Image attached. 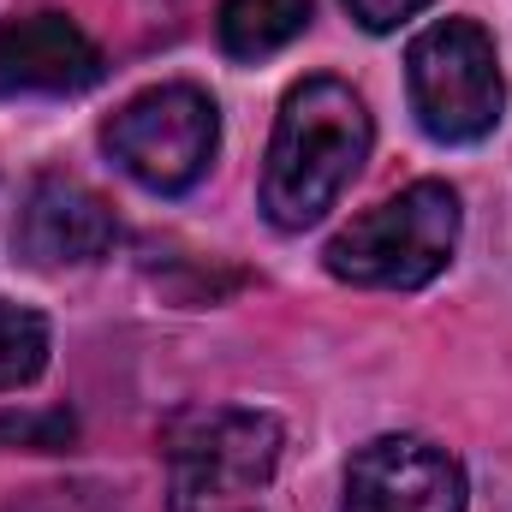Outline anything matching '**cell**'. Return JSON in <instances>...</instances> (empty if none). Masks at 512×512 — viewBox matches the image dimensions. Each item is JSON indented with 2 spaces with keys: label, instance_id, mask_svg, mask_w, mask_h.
Instances as JSON below:
<instances>
[{
  "label": "cell",
  "instance_id": "277c9868",
  "mask_svg": "<svg viewBox=\"0 0 512 512\" xmlns=\"http://www.w3.org/2000/svg\"><path fill=\"white\" fill-rule=\"evenodd\" d=\"M405 96L417 126L435 143H477L507 114V78L501 54L483 24L441 18L429 24L405 54Z\"/></svg>",
  "mask_w": 512,
  "mask_h": 512
},
{
  "label": "cell",
  "instance_id": "ba28073f",
  "mask_svg": "<svg viewBox=\"0 0 512 512\" xmlns=\"http://www.w3.org/2000/svg\"><path fill=\"white\" fill-rule=\"evenodd\" d=\"M90 84H102V48L66 12L0 24V96H84Z\"/></svg>",
  "mask_w": 512,
  "mask_h": 512
},
{
  "label": "cell",
  "instance_id": "52a82bcc",
  "mask_svg": "<svg viewBox=\"0 0 512 512\" xmlns=\"http://www.w3.org/2000/svg\"><path fill=\"white\" fill-rule=\"evenodd\" d=\"M120 221L108 209V197H96L90 185L66 179V173H42L24 191V209L12 221V245L30 256L36 268H78L114 251Z\"/></svg>",
  "mask_w": 512,
  "mask_h": 512
},
{
  "label": "cell",
  "instance_id": "8992f818",
  "mask_svg": "<svg viewBox=\"0 0 512 512\" xmlns=\"http://www.w3.org/2000/svg\"><path fill=\"white\" fill-rule=\"evenodd\" d=\"M340 512H465V465L423 435H382L352 453Z\"/></svg>",
  "mask_w": 512,
  "mask_h": 512
},
{
  "label": "cell",
  "instance_id": "7c38bea8",
  "mask_svg": "<svg viewBox=\"0 0 512 512\" xmlns=\"http://www.w3.org/2000/svg\"><path fill=\"white\" fill-rule=\"evenodd\" d=\"M423 6H435V0H346V12H352L364 30H393V24H405L411 12H423Z\"/></svg>",
  "mask_w": 512,
  "mask_h": 512
},
{
  "label": "cell",
  "instance_id": "6da1fadb",
  "mask_svg": "<svg viewBox=\"0 0 512 512\" xmlns=\"http://www.w3.org/2000/svg\"><path fill=\"white\" fill-rule=\"evenodd\" d=\"M376 143L370 108L352 84L340 78H304L286 102L268 137V167H262V215L280 233L316 227L346 185L358 179L364 155Z\"/></svg>",
  "mask_w": 512,
  "mask_h": 512
},
{
  "label": "cell",
  "instance_id": "5b68a950",
  "mask_svg": "<svg viewBox=\"0 0 512 512\" xmlns=\"http://www.w3.org/2000/svg\"><path fill=\"white\" fill-rule=\"evenodd\" d=\"M102 143L120 161V173H131L143 191L179 197L209 173L215 143H221V114L197 84H161V90L131 96L102 126Z\"/></svg>",
  "mask_w": 512,
  "mask_h": 512
},
{
  "label": "cell",
  "instance_id": "9c48e42d",
  "mask_svg": "<svg viewBox=\"0 0 512 512\" xmlns=\"http://www.w3.org/2000/svg\"><path fill=\"white\" fill-rule=\"evenodd\" d=\"M310 24V0H221V48L233 60H268L280 54L292 36H304Z\"/></svg>",
  "mask_w": 512,
  "mask_h": 512
},
{
  "label": "cell",
  "instance_id": "3957f363",
  "mask_svg": "<svg viewBox=\"0 0 512 512\" xmlns=\"http://www.w3.org/2000/svg\"><path fill=\"white\" fill-rule=\"evenodd\" d=\"M459 251V197L441 179H417L399 197L358 215L334 245L328 274L346 286H376V292H417L429 286Z\"/></svg>",
  "mask_w": 512,
  "mask_h": 512
},
{
  "label": "cell",
  "instance_id": "30bf717a",
  "mask_svg": "<svg viewBox=\"0 0 512 512\" xmlns=\"http://www.w3.org/2000/svg\"><path fill=\"white\" fill-rule=\"evenodd\" d=\"M42 370H48V322L0 298V393L30 387Z\"/></svg>",
  "mask_w": 512,
  "mask_h": 512
},
{
  "label": "cell",
  "instance_id": "8fae6325",
  "mask_svg": "<svg viewBox=\"0 0 512 512\" xmlns=\"http://www.w3.org/2000/svg\"><path fill=\"white\" fill-rule=\"evenodd\" d=\"M72 417L66 411H12L0 417V441H18V447H36V453H60L72 441Z\"/></svg>",
  "mask_w": 512,
  "mask_h": 512
},
{
  "label": "cell",
  "instance_id": "7a4b0ae2",
  "mask_svg": "<svg viewBox=\"0 0 512 512\" xmlns=\"http://www.w3.org/2000/svg\"><path fill=\"white\" fill-rule=\"evenodd\" d=\"M286 453V429L268 411L245 405H191L161 429L167 501L173 512H227L256 489H268Z\"/></svg>",
  "mask_w": 512,
  "mask_h": 512
}]
</instances>
